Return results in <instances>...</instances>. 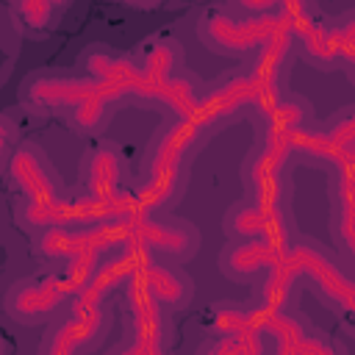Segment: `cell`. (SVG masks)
Masks as SVG:
<instances>
[{
    "instance_id": "cell-1",
    "label": "cell",
    "mask_w": 355,
    "mask_h": 355,
    "mask_svg": "<svg viewBox=\"0 0 355 355\" xmlns=\"http://www.w3.org/2000/svg\"><path fill=\"white\" fill-rule=\"evenodd\" d=\"M205 139L208 133L191 116H164L144 150L139 183L133 186L141 214H169V208L180 202L191 155Z\"/></svg>"
},
{
    "instance_id": "cell-2",
    "label": "cell",
    "mask_w": 355,
    "mask_h": 355,
    "mask_svg": "<svg viewBox=\"0 0 355 355\" xmlns=\"http://www.w3.org/2000/svg\"><path fill=\"white\" fill-rule=\"evenodd\" d=\"M280 28H291L288 3L269 14H241L233 6H211L197 19V39L216 55L250 58Z\"/></svg>"
},
{
    "instance_id": "cell-3",
    "label": "cell",
    "mask_w": 355,
    "mask_h": 355,
    "mask_svg": "<svg viewBox=\"0 0 355 355\" xmlns=\"http://www.w3.org/2000/svg\"><path fill=\"white\" fill-rule=\"evenodd\" d=\"M75 294L78 286L64 275V269L53 266L44 272L17 277L3 294V308L14 324L39 327L58 319L72 305Z\"/></svg>"
},
{
    "instance_id": "cell-4",
    "label": "cell",
    "mask_w": 355,
    "mask_h": 355,
    "mask_svg": "<svg viewBox=\"0 0 355 355\" xmlns=\"http://www.w3.org/2000/svg\"><path fill=\"white\" fill-rule=\"evenodd\" d=\"M288 258L302 280H308L330 308L355 324V269L311 236H297L288 244Z\"/></svg>"
},
{
    "instance_id": "cell-5",
    "label": "cell",
    "mask_w": 355,
    "mask_h": 355,
    "mask_svg": "<svg viewBox=\"0 0 355 355\" xmlns=\"http://www.w3.org/2000/svg\"><path fill=\"white\" fill-rule=\"evenodd\" d=\"M33 255L50 266H61L78 255H111L130 241V222H105V225H80V227H55L31 239Z\"/></svg>"
},
{
    "instance_id": "cell-6",
    "label": "cell",
    "mask_w": 355,
    "mask_h": 355,
    "mask_svg": "<svg viewBox=\"0 0 355 355\" xmlns=\"http://www.w3.org/2000/svg\"><path fill=\"white\" fill-rule=\"evenodd\" d=\"M291 158V136H261L241 161L244 194L272 205H291L286 189V166Z\"/></svg>"
},
{
    "instance_id": "cell-7",
    "label": "cell",
    "mask_w": 355,
    "mask_h": 355,
    "mask_svg": "<svg viewBox=\"0 0 355 355\" xmlns=\"http://www.w3.org/2000/svg\"><path fill=\"white\" fill-rule=\"evenodd\" d=\"M3 172L11 183V189L17 191V197H22V200L58 202L72 194V189L61 180L58 169L53 166L47 150L33 139H22L14 147Z\"/></svg>"
},
{
    "instance_id": "cell-8",
    "label": "cell",
    "mask_w": 355,
    "mask_h": 355,
    "mask_svg": "<svg viewBox=\"0 0 355 355\" xmlns=\"http://www.w3.org/2000/svg\"><path fill=\"white\" fill-rule=\"evenodd\" d=\"M130 241L139 244L147 255L172 261V263H186L197 255L202 236L194 227V222L183 216H169V214H139L130 219Z\"/></svg>"
},
{
    "instance_id": "cell-9",
    "label": "cell",
    "mask_w": 355,
    "mask_h": 355,
    "mask_svg": "<svg viewBox=\"0 0 355 355\" xmlns=\"http://www.w3.org/2000/svg\"><path fill=\"white\" fill-rule=\"evenodd\" d=\"M222 233L227 241H252L266 239L277 244H288L297 239L291 205H272L255 197H239L222 216Z\"/></svg>"
},
{
    "instance_id": "cell-10",
    "label": "cell",
    "mask_w": 355,
    "mask_h": 355,
    "mask_svg": "<svg viewBox=\"0 0 355 355\" xmlns=\"http://www.w3.org/2000/svg\"><path fill=\"white\" fill-rule=\"evenodd\" d=\"M80 64H83L89 78L114 89L119 94V100H133L139 105H153L155 103L158 89L147 80V75L141 72V67L133 55L108 50L103 44H94V47H86L80 53Z\"/></svg>"
},
{
    "instance_id": "cell-11",
    "label": "cell",
    "mask_w": 355,
    "mask_h": 355,
    "mask_svg": "<svg viewBox=\"0 0 355 355\" xmlns=\"http://www.w3.org/2000/svg\"><path fill=\"white\" fill-rule=\"evenodd\" d=\"M78 194L92 200H111L128 189V161L114 141H94L78 161Z\"/></svg>"
},
{
    "instance_id": "cell-12",
    "label": "cell",
    "mask_w": 355,
    "mask_h": 355,
    "mask_svg": "<svg viewBox=\"0 0 355 355\" xmlns=\"http://www.w3.org/2000/svg\"><path fill=\"white\" fill-rule=\"evenodd\" d=\"M297 55V42H294V31L291 28H280L272 39H266L247 61V72L258 86V105L255 114L269 105L277 94L286 92L288 83V72H291V61Z\"/></svg>"
},
{
    "instance_id": "cell-13",
    "label": "cell",
    "mask_w": 355,
    "mask_h": 355,
    "mask_svg": "<svg viewBox=\"0 0 355 355\" xmlns=\"http://www.w3.org/2000/svg\"><path fill=\"white\" fill-rule=\"evenodd\" d=\"M144 258H147V252L133 241H128L119 250H114L111 255H105L97 263V269L92 272V277L80 286V291L75 294V300L67 311H86L94 305H105L116 288H125V283L139 275Z\"/></svg>"
},
{
    "instance_id": "cell-14",
    "label": "cell",
    "mask_w": 355,
    "mask_h": 355,
    "mask_svg": "<svg viewBox=\"0 0 355 355\" xmlns=\"http://www.w3.org/2000/svg\"><path fill=\"white\" fill-rule=\"evenodd\" d=\"M125 305H128V336L139 344L144 355H164L169 352V311L158 305L150 291L141 286L139 277H130L125 283Z\"/></svg>"
},
{
    "instance_id": "cell-15",
    "label": "cell",
    "mask_w": 355,
    "mask_h": 355,
    "mask_svg": "<svg viewBox=\"0 0 355 355\" xmlns=\"http://www.w3.org/2000/svg\"><path fill=\"white\" fill-rule=\"evenodd\" d=\"M288 244H277V241H266V239L227 241L216 255V266H219L222 277H227L233 283L258 286L269 275V269L283 258Z\"/></svg>"
},
{
    "instance_id": "cell-16",
    "label": "cell",
    "mask_w": 355,
    "mask_h": 355,
    "mask_svg": "<svg viewBox=\"0 0 355 355\" xmlns=\"http://www.w3.org/2000/svg\"><path fill=\"white\" fill-rule=\"evenodd\" d=\"M100 92H108V86L89 75H33L19 97L36 111H67Z\"/></svg>"
},
{
    "instance_id": "cell-17",
    "label": "cell",
    "mask_w": 355,
    "mask_h": 355,
    "mask_svg": "<svg viewBox=\"0 0 355 355\" xmlns=\"http://www.w3.org/2000/svg\"><path fill=\"white\" fill-rule=\"evenodd\" d=\"M330 236L338 255L355 269V166L330 169Z\"/></svg>"
},
{
    "instance_id": "cell-18",
    "label": "cell",
    "mask_w": 355,
    "mask_h": 355,
    "mask_svg": "<svg viewBox=\"0 0 355 355\" xmlns=\"http://www.w3.org/2000/svg\"><path fill=\"white\" fill-rule=\"evenodd\" d=\"M136 277L150 291V297L158 305H164L169 313L186 311L191 305V300H194V280H191V275L180 263L147 255Z\"/></svg>"
},
{
    "instance_id": "cell-19",
    "label": "cell",
    "mask_w": 355,
    "mask_h": 355,
    "mask_svg": "<svg viewBox=\"0 0 355 355\" xmlns=\"http://www.w3.org/2000/svg\"><path fill=\"white\" fill-rule=\"evenodd\" d=\"M263 336L286 341L297 355H347L344 347H338L336 338H330L324 330H319L297 308H286V311L269 316L266 327H263Z\"/></svg>"
},
{
    "instance_id": "cell-20",
    "label": "cell",
    "mask_w": 355,
    "mask_h": 355,
    "mask_svg": "<svg viewBox=\"0 0 355 355\" xmlns=\"http://www.w3.org/2000/svg\"><path fill=\"white\" fill-rule=\"evenodd\" d=\"M14 222L33 236L44 233V230H55V227H80L86 225L83 216V200L72 191L67 200L58 202H33V200H14Z\"/></svg>"
},
{
    "instance_id": "cell-21",
    "label": "cell",
    "mask_w": 355,
    "mask_h": 355,
    "mask_svg": "<svg viewBox=\"0 0 355 355\" xmlns=\"http://www.w3.org/2000/svg\"><path fill=\"white\" fill-rule=\"evenodd\" d=\"M205 333L208 336H252L263 333L266 313L252 300H219L205 308Z\"/></svg>"
},
{
    "instance_id": "cell-22",
    "label": "cell",
    "mask_w": 355,
    "mask_h": 355,
    "mask_svg": "<svg viewBox=\"0 0 355 355\" xmlns=\"http://www.w3.org/2000/svg\"><path fill=\"white\" fill-rule=\"evenodd\" d=\"M255 116L261 119V136H294L311 125L313 105L308 97L286 89L269 105H263Z\"/></svg>"
},
{
    "instance_id": "cell-23",
    "label": "cell",
    "mask_w": 355,
    "mask_h": 355,
    "mask_svg": "<svg viewBox=\"0 0 355 355\" xmlns=\"http://www.w3.org/2000/svg\"><path fill=\"white\" fill-rule=\"evenodd\" d=\"M139 67L141 72L147 75V80L161 89L169 78H175L180 69H183V47L178 39H169V36H153L141 44L139 50Z\"/></svg>"
},
{
    "instance_id": "cell-24",
    "label": "cell",
    "mask_w": 355,
    "mask_h": 355,
    "mask_svg": "<svg viewBox=\"0 0 355 355\" xmlns=\"http://www.w3.org/2000/svg\"><path fill=\"white\" fill-rule=\"evenodd\" d=\"M205 94V83L191 72V69H180L175 78H169L158 92H155V103L153 108L164 111L166 116H191L200 105Z\"/></svg>"
},
{
    "instance_id": "cell-25",
    "label": "cell",
    "mask_w": 355,
    "mask_h": 355,
    "mask_svg": "<svg viewBox=\"0 0 355 355\" xmlns=\"http://www.w3.org/2000/svg\"><path fill=\"white\" fill-rule=\"evenodd\" d=\"M119 103H122L119 94L108 89V92H100V94H94V97L61 111V116L78 136H97V133H103L108 128V122L114 119V111H116Z\"/></svg>"
},
{
    "instance_id": "cell-26",
    "label": "cell",
    "mask_w": 355,
    "mask_h": 355,
    "mask_svg": "<svg viewBox=\"0 0 355 355\" xmlns=\"http://www.w3.org/2000/svg\"><path fill=\"white\" fill-rule=\"evenodd\" d=\"M92 341L89 333L83 330L80 319L72 316L69 311H64L58 319H53L39 341L36 355H83L92 352Z\"/></svg>"
},
{
    "instance_id": "cell-27",
    "label": "cell",
    "mask_w": 355,
    "mask_h": 355,
    "mask_svg": "<svg viewBox=\"0 0 355 355\" xmlns=\"http://www.w3.org/2000/svg\"><path fill=\"white\" fill-rule=\"evenodd\" d=\"M58 8L61 3H53V0H17V3H8L6 11L17 25L19 36H42L55 25L53 19Z\"/></svg>"
},
{
    "instance_id": "cell-28",
    "label": "cell",
    "mask_w": 355,
    "mask_h": 355,
    "mask_svg": "<svg viewBox=\"0 0 355 355\" xmlns=\"http://www.w3.org/2000/svg\"><path fill=\"white\" fill-rule=\"evenodd\" d=\"M255 349H266V338L263 333H252V336H208L194 355H247Z\"/></svg>"
},
{
    "instance_id": "cell-29",
    "label": "cell",
    "mask_w": 355,
    "mask_h": 355,
    "mask_svg": "<svg viewBox=\"0 0 355 355\" xmlns=\"http://www.w3.org/2000/svg\"><path fill=\"white\" fill-rule=\"evenodd\" d=\"M333 25H336V31H338L344 55L355 53V11H344V14L333 17Z\"/></svg>"
},
{
    "instance_id": "cell-30",
    "label": "cell",
    "mask_w": 355,
    "mask_h": 355,
    "mask_svg": "<svg viewBox=\"0 0 355 355\" xmlns=\"http://www.w3.org/2000/svg\"><path fill=\"white\" fill-rule=\"evenodd\" d=\"M0 153H3V166H6V161H8V155L14 153V147L22 141V139H17V125H14V119H11V114H3V128H0Z\"/></svg>"
},
{
    "instance_id": "cell-31",
    "label": "cell",
    "mask_w": 355,
    "mask_h": 355,
    "mask_svg": "<svg viewBox=\"0 0 355 355\" xmlns=\"http://www.w3.org/2000/svg\"><path fill=\"white\" fill-rule=\"evenodd\" d=\"M105 355H144V352L139 349V344H136L130 336H125V338L116 341L111 349H105Z\"/></svg>"
},
{
    "instance_id": "cell-32",
    "label": "cell",
    "mask_w": 355,
    "mask_h": 355,
    "mask_svg": "<svg viewBox=\"0 0 355 355\" xmlns=\"http://www.w3.org/2000/svg\"><path fill=\"white\" fill-rule=\"evenodd\" d=\"M266 338V336H263ZM266 344H269V355H297L286 341H277V338H266Z\"/></svg>"
},
{
    "instance_id": "cell-33",
    "label": "cell",
    "mask_w": 355,
    "mask_h": 355,
    "mask_svg": "<svg viewBox=\"0 0 355 355\" xmlns=\"http://www.w3.org/2000/svg\"><path fill=\"white\" fill-rule=\"evenodd\" d=\"M341 69H344V75H347V80L355 86V53H349V55H344V61H341Z\"/></svg>"
},
{
    "instance_id": "cell-34",
    "label": "cell",
    "mask_w": 355,
    "mask_h": 355,
    "mask_svg": "<svg viewBox=\"0 0 355 355\" xmlns=\"http://www.w3.org/2000/svg\"><path fill=\"white\" fill-rule=\"evenodd\" d=\"M347 164H349V166H355V150L349 153V158H347Z\"/></svg>"
},
{
    "instance_id": "cell-35",
    "label": "cell",
    "mask_w": 355,
    "mask_h": 355,
    "mask_svg": "<svg viewBox=\"0 0 355 355\" xmlns=\"http://www.w3.org/2000/svg\"><path fill=\"white\" fill-rule=\"evenodd\" d=\"M164 355H169V352H164Z\"/></svg>"
}]
</instances>
